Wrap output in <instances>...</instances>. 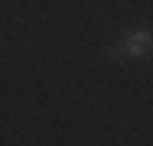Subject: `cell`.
<instances>
[{
    "label": "cell",
    "instance_id": "cell-1",
    "mask_svg": "<svg viewBox=\"0 0 153 146\" xmlns=\"http://www.w3.org/2000/svg\"><path fill=\"white\" fill-rule=\"evenodd\" d=\"M147 52H150V29L147 26L127 29V32L121 36V42L108 49L111 58H143Z\"/></svg>",
    "mask_w": 153,
    "mask_h": 146
}]
</instances>
